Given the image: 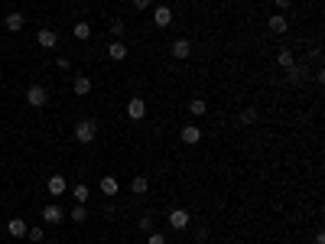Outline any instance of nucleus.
Segmentation results:
<instances>
[{
    "label": "nucleus",
    "mask_w": 325,
    "mask_h": 244,
    "mask_svg": "<svg viewBox=\"0 0 325 244\" xmlns=\"http://www.w3.org/2000/svg\"><path fill=\"white\" fill-rule=\"evenodd\" d=\"M72 196H75V202H78V205H85L91 192H88V186H75V192H72Z\"/></svg>",
    "instance_id": "24"
},
{
    "label": "nucleus",
    "mask_w": 325,
    "mask_h": 244,
    "mask_svg": "<svg viewBox=\"0 0 325 244\" xmlns=\"http://www.w3.org/2000/svg\"><path fill=\"white\" fill-rule=\"evenodd\" d=\"M94 137H98V124H94L91 117H85V120H78V124H75V140L78 143H91Z\"/></svg>",
    "instance_id": "1"
},
{
    "label": "nucleus",
    "mask_w": 325,
    "mask_h": 244,
    "mask_svg": "<svg viewBox=\"0 0 325 244\" xmlns=\"http://www.w3.org/2000/svg\"><path fill=\"white\" fill-rule=\"evenodd\" d=\"M36 42L42 49H56V42H59V36H56V30H46V26H42V30L36 33Z\"/></svg>",
    "instance_id": "5"
},
{
    "label": "nucleus",
    "mask_w": 325,
    "mask_h": 244,
    "mask_svg": "<svg viewBox=\"0 0 325 244\" xmlns=\"http://www.w3.org/2000/svg\"><path fill=\"white\" fill-rule=\"evenodd\" d=\"M150 244H166V234H160V231H150Z\"/></svg>",
    "instance_id": "28"
},
{
    "label": "nucleus",
    "mask_w": 325,
    "mask_h": 244,
    "mask_svg": "<svg viewBox=\"0 0 325 244\" xmlns=\"http://www.w3.org/2000/svg\"><path fill=\"white\" fill-rule=\"evenodd\" d=\"M56 65H59V68H72V62H68L65 56H59V59H56Z\"/></svg>",
    "instance_id": "32"
},
{
    "label": "nucleus",
    "mask_w": 325,
    "mask_h": 244,
    "mask_svg": "<svg viewBox=\"0 0 325 244\" xmlns=\"http://www.w3.org/2000/svg\"><path fill=\"white\" fill-rule=\"evenodd\" d=\"M202 140V127H195V124H186V127H182V143H198Z\"/></svg>",
    "instance_id": "14"
},
{
    "label": "nucleus",
    "mask_w": 325,
    "mask_h": 244,
    "mask_svg": "<svg viewBox=\"0 0 325 244\" xmlns=\"http://www.w3.org/2000/svg\"><path fill=\"white\" fill-rule=\"evenodd\" d=\"M143 114H146V101H143V98H130V101H127V117L140 120Z\"/></svg>",
    "instance_id": "6"
},
{
    "label": "nucleus",
    "mask_w": 325,
    "mask_h": 244,
    "mask_svg": "<svg viewBox=\"0 0 325 244\" xmlns=\"http://www.w3.org/2000/svg\"><path fill=\"white\" fill-rule=\"evenodd\" d=\"M169 225H172L176 231L189 228V212H186V208H172V212H169Z\"/></svg>",
    "instance_id": "4"
},
{
    "label": "nucleus",
    "mask_w": 325,
    "mask_h": 244,
    "mask_svg": "<svg viewBox=\"0 0 325 244\" xmlns=\"http://www.w3.org/2000/svg\"><path fill=\"white\" fill-rule=\"evenodd\" d=\"M26 238H30V241H42V238H46V231H42V228H26Z\"/></svg>",
    "instance_id": "25"
},
{
    "label": "nucleus",
    "mask_w": 325,
    "mask_h": 244,
    "mask_svg": "<svg viewBox=\"0 0 325 244\" xmlns=\"http://www.w3.org/2000/svg\"><path fill=\"white\" fill-rule=\"evenodd\" d=\"M277 65H280V68H289V65H296L293 52H289V49H280V52H277Z\"/></svg>",
    "instance_id": "20"
},
{
    "label": "nucleus",
    "mask_w": 325,
    "mask_h": 244,
    "mask_svg": "<svg viewBox=\"0 0 325 244\" xmlns=\"http://www.w3.org/2000/svg\"><path fill=\"white\" fill-rule=\"evenodd\" d=\"M23 23H26V16H23V13H16V10L4 16V26H7L10 33H20V30H23Z\"/></svg>",
    "instance_id": "10"
},
{
    "label": "nucleus",
    "mask_w": 325,
    "mask_h": 244,
    "mask_svg": "<svg viewBox=\"0 0 325 244\" xmlns=\"http://www.w3.org/2000/svg\"><path fill=\"white\" fill-rule=\"evenodd\" d=\"M195 241H208V228H195Z\"/></svg>",
    "instance_id": "31"
},
{
    "label": "nucleus",
    "mask_w": 325,
    "mask_h": 244,
    "mask_svg": "<svg viewBox=\"0 0 325 244\" xmlns=\"http://www.w3.org/2000/svg\"><path fill=\"white\" fill-rule=\"evenodd\" d=\"M189 111H192L195 117H202V114L208 111V101H205V98H192V101H189Z\"/></svg>",
    "instance_id": "21"
},
{
    "label": "nucleus",
    "mask_w": 325,
    "mask_h": 244,
    "mask_svg": "<svg viewBox=\"0 0 325 244\" xmlns=\"http://www.w3.org/2000/svg\"><path fill=\"white\" fill-rule=\"evenodd\" d=\"M26 104H30V108H46L49 91L42 88V85H30V88H26Z\"/></svg>",
    "instance_id": "2"
},
{
    "label": "nucleus",
    "mask_w": 325,
    "mask_h": 244,
    "mask_svg": "<svg viewBox=\"0 0 325 244\" xmlns=\"http://www.w3.org/2000/svg\"><path fill=\"white\" fill-rule=\"evenodd\" d=\"M169 52H172V59H186L189 52H192V42L189 39H176L172 46H169Z\"/></svg>",
    "instance_id": "13"
},
{
    "label": "nucleus",
    "mask_w": 325,
    "mask_h": 244,
    "mask_svg": "<svg viewBox=\"0 0 325 244\" xmlns=\"http://www.w3.org/2000/svg\"><path fill=\"white\" fill-rule=\"evenodd\" d=\"M273 4H277V13H283V10H286V7H289V4H293V0H273Z\"/></svg>",
    "instance_id": "30"
},
{
    "label": "nucleus",
    "mask_w": 325,
    "mask_h": 244,
    "mask_svg": "<svg viewBox=\"0 0 325 244\" xmlns=\"http://www.w3.org/2000/svg\"><path fill=\"white\" fill-rule=\"evenodd\" d=\"M286 78H289L293 85H299V82L309 78V68H306V65H289V68H286Z\"/></svg>",
    "instance_id": "11"
},
{
    "label": "nucleus",
    "mask_w": 325,
    "mask_h": 244,
    "mask_svg": "<svg viewBox=\"0 0 325 244\" xmlns=\"http://www.w3.org/2000/svg\"><path fill=\"white\" fill-rule=\"evenodd\" d=\"M26 228H30V225H26L23 218H10V222H7V234H10V238H23Z\"/></svg>",
    "instance_id": "15"
},
{
    "label": "nucleus",
    "mask_w": 325,
    "mask_h": 244,
    "mask_svg": "<svg viewBox=\"0 0 325 244\" xmlns=\"http://www.w3.org/2000/svg\"><path fill=\"white\" fill-rule=\"evenodd\" d=\"M98 186H101V192H104V196H117L120 182L114 179V176H101V182H98Z\"/></svg>",
    "instance_id": "18"
},
{
    "label": "nucleus",
    "mask_w": 325,
    "mask_h": 244,
    "mask_svg": "<svg viewBox=\"0 0 325 244\" xmlns=\"http://www.w3.org/2000/svg\"><path fill=\"white\" fill-rule=\"evenodd\" d=\"M42 222H46V225H59V222H65V208H62V205H56V202H49L46 208H42Z\"/></svg>",
    "instance_id": "3"
},
{
    "label": "nucleus",
    "mask_w": 325,
    "mask_h": 244,
    "mask_svg": "<svg viewBox=\"0 0 325 244\" xmlns=\"http://www.w3.org/2000/svg\"><path fill=\"white\" fill-rule=\"evenodd\" d=\"M238 120H241V124H254V120H257V108H244L238 114Z\"/></svg>",
    "instance_id": "22"
},
{
    "label": "nucleus",
    "mask_w": 325,
    "mask_h": 244,
    "mask_svg": "<svg viewBox=\"0 0 325 244\" xmlns=\"http://www.w3.org/2000/svg\"><path fill=\"white\" fill-rule=\"evenodd\" d=\"M46 189H49V196H62L65 189H68V179L65 176H49L46 179Z\"/></svg>",
    "instance_id": "7"
},
{
    "label": "nucleus",
    "mask_w": 325,
    "mask_h": 244,
    "mask_svg": "<svg viewBox=\"0 0 325 244\" xmlns=\"http://www.w3.org/2000/svg\"><path fill=\"white\" fill-rule=\"evenodd\" d=\"M85 218H88V208H85V205H75V208H72V222H75V225H82Z\"/></svg>",
    "instance_id": "23"
},
{
    "label": "nucleus",
    "mask_w": 325,
    "mask_h": 244,
    "mask_svg": "<svg viewBox=\"0 0 325 244\" xmlns=\"http://www.w3.org/2000/svg\"><path fill=\"white\" fill-rule=\"evenodd\" d=\"M111 33H114V36H124V20H114L111 23Z\"/></svg>",
    "instance_id": "26"
},
{
    "label": "nucleus",
    "mask_w": 325,
    "mask_h": 244,
    "mask_svg": "<svg viewBox=\"0 0 325 244\" xmlns=\"http://www.w3.org/2000/svg\"><path fill=\"white\" fill-rule=\"evenodd\" d=\"M146 189H150V179H146V176H134V179H130V192H134V196H143Z\"/></svg>",
    "instance_id": "19"
},
{
    "label": "nucleus",
    "mask_w": 325,
    "mask_h": 244,
    "mask_svg": "<svg viewBox=\"0 0 325 244\" xmlns=\"http://www.w3.org/2000/svg\"><path fill=\"white\" fill-rule=\"evenodd\" d=\"M153 23L160 26V30H166V26L172 23V10H169V7H156V10H153Z\"/></svg>",
    "instance_id": "9"
},
{
    "label": "nucleus",
    "mask_w": 325,
    "mask_h": 244,
    "mask_svg": "<svg viewBox=\"0 0 325 244\" xmlns=\"http://www.w3.org/2000/svg\"><path fill=\"white\" fill-rule=\"evenodd\" d=\"M72 91L78 94V98L91 94V78H85V75H75V78H72Z\"/></svg>",
    "instance_id": "8"
},
{
    "label": "nucleus",
    "mask_w": 325,
    "mask_h": 244,
    "mask_svg": "<svg viewBox=\"0 0 325 244\" xmlns=\"http://www.w3.org/2000/svg\"><path fill=\"white\" fill-rule=\"evenodd\" d=\"M286 30H289V20H286L283 13H273V16H270V33H277V36H283Z\"/></svg>",
    "instance_id": "12"
},
{
    "label": "nucleus",
    "mask_w": 325,
    "mask_h": 244,
    "mask_svg": "<svg viewBox=\"0 0 325 244\" xmlns=\"http://www.w3.org/2000/svg\"><path fill=\"white\" fill-rule=\"evenodd\" d=\"M72 36H75L78 42L91 39V23H85V20H82V23H75V26H72Z\"/></svg>",
    "instance_id": "17"
},
{
    "label": "nucleus",
    "mask_w": 325,
    "mask_h": 244,
    "mask_svg": "<svg viewBox=\"0 0 325 244\" xmlns=\"http://www.w3.org/2000/svg\"><path fill=\"white\" fill-rule=\"evenodd\" d=\"M137 228H140V231H146V234H150V228H153V222H150V215H143V218H140V225H137Z\"/></svg>",
    "instance_id": "27"
},
{
    "label": "nucleus",
    "mask_w": 325,
    "mask_h": 244,
    "mask_svg": "<svg viewBox=\"0 0 325 244\" xmlns=\"http://www.w3.org/2000/svg\"><path fill=\"white\" fill-rule=\"evenodd\" d=\"M108 56L114 59V62H124V59H127V46H124L120 39H114L111 46H108Z\"/></svg>",
    "instance_id": "16"
},
{
    "label": "nucleus",
    "mask_w": 325,
    "mask_h": 244,
    "mask_svg": "<svg viewBox=\"0 0 325 244\" xmlns=\"http://www.w3.org/2000/svg\"><path fill=\"white\" fill-rule=\"evenodd\" d=\"M134 10H150V0H134Z\"/></svg>",
    "instance_id": "29"
}]
</instances>
